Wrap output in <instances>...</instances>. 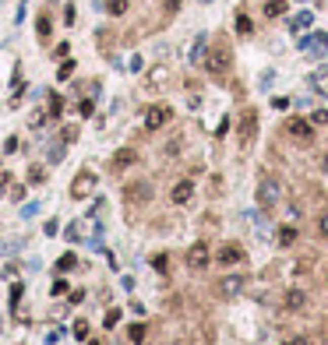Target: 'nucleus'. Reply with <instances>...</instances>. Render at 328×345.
I'll use <instances>...</instances> for the list:
<instances>
[{
  "label": "nucleus",
  "mask_w": 328,
  "mask_h": 345,
  "mask_svg": "<svg viewBox=\"0 0 328 345\" xmlns=\"http://www.w3.org/2000/svg\"><path fill=\"white\" fill-rule=\"evenodd\" d=\"M233 67V50H230V43L226 39H215V46L205 53V70L212 74V78H226Z\"/></svg>",
  "instance_id": "nucleus-1"
},
{
  "label": "nucleus",
  "mask_w": 328,
  "mask_h": 345,
  "mask_svg": "<svg viewBox=\"0 0 328 345\" xmlns=\"http://www.w3.org/2000/svg\"><path fill=\"white\" fill-rule=\"evenodd\" d=\"M279 201H282V180L272 176V173H265V176L258 180V205L261 208H275Z\"/></svg>",
  "instance_id": "nucleus-2"
},
{
  "label": "nucleus",
  "mask_w": 328,
  "mask_h": 345,
  "mask_svg": "<svg viewBox=\"0 0 328 345\" xmlns=\"http://www.w3.org/2000/svg\"><path fill=\"white\" fill-rule=\"evenodd\" d=\"M237 141H240V151H247V148H254V141H258V109H254V106H247L244 113H240V127H237Z\"/></svg>",
  "instance_id": "nucleus-3"
},
{
  "label": "nucleus",
  "mask_w": 328,
  "mask_h": 345,
  "mask_svg": "<svg viewBox=\"0 0 328 345\" xmlns=\"http://www.w3.org/2000/svg\"><path fill=\"white\" fill-rule=\"evenodd\" d=\"M184 261H187V268H191V272H205V268L212 264V250H208V243H191Z\"/></svg>",
  "instance_id": "nucleus-4"
},
{
  "label": "nucleus",
  "mask_w": 328,
  "mask_h": 345,
  "mask_svg": "<svg viewBox=\"0 0 328 345\" xmlns=\"http://www.w3.org/2000/svg\"><path fill=\"white\" fill-rule=\"evenodd\" d=\"M286 138L289 141H297V144H311L314 141V127L307 124V120H300V117H293V120H286Z\"/></svg>",
  "instance_id": "nucleus-5"
},
{
  "label": "nucleus",
  "mask_w": 328,
  "mask_h": 345,
  "mask_svg": "<svg viewBox=\"0 0 328 345\" xmlns=\"http://www.w3.org/2000/svg\"><path fill=\"white\" fill-rule=\"evenodd\" d=\"M124 201H127V205H149V201H152V183H149V180L127 183V187H124Z\"/></svg>",
  "instance_id": "nucleus-6"
},
{
  "label": "nucleus",
  "mask_w": 328,
  "mask_h": 345,
  "mask_svg": "<svg viewBox=\"0 0 328 345\" xmlns=\"http://www.w3.org/2000/svg\"><path fill=\"white\" fill-rule=\"evenodd\" d=\"M215 292H219L223 299H237V296L244 292V275H240V272L223 275V278H219V285H215Z\"/></svg>",
  "instance_id": "nucleus-7"
},
{
  "label": "nucleus",
  "mask_w": 328,
  "mask_h": 345,
  "mask_svg": "<svg viewBox=\"0 0 328 345\" xmlns=\"http://www.w3.org/2000/svg\"><path fill=\"white\" fill-rule=\"evenodd\" d=\"M95 190V173L92 169H82L78 176H75V183H71V198L75 201H82V198H88Z\"/></svg>",
  "instance_id": "nucleus-8"
},
{
  "label": "nucleus",
  "mask_w": 328,
  "mask_h": 345,
  "mask_svg": "<svg viewBox=\"0 0 328 345\" xmlns=\"http://www.w3.org/2000/svg\"><path fill=\"white\" fill-rule=\"evenodd\" d=\"M300 50L311 53V57H325V53H328V35H325V32H311V35H304V39H300Z\"/></svg>",
  "instance_id": "nucleus-9"
},
{
  "label": "nucleus",
  "mask_w": 328,
  "mask_h": 345,
  "mask_svg": "<svg viewBox=\"0 0 328 345\" xmlns=\"http://www.w3.org/2000/svg\"><path fill=\"white\" fill-rule=\"evenodd\" d=\"M169 117H173L169 106H149V109H145V131H159V127H166Z\"/></svg>",
  "instance_id": "nucleus-10"
},
{
  "label": "nucleus",
  "mask_w": 328,
  "mask_h": 345,
  "mask_svg": "<svg viewBox=\"0 0 328 345\" xmlns=\"http://www.w3.org/2000/svg\"><path fill=\"white\" fill-rule=\"evenodd\" d=\"M215 261H219L223 268H233V264H244V250H240L237 243H223V247H219V254H215Z\"/></svg>",
  "instance_id": "nucleus-11"
},
{
  "label": "nucleus",
  "mask_w": 328,
  "mask_h": 345,
  "mask_svg": "<svg viewBox=\"0 0 328 345\" xmlns=\"http://www.w3.org/2000/svg\"><path fill=\"white\" fill-rule=\"evenodd\" d=\"M191 198H194V183H191V180H176L173 190H169V201H173V205H187Z\"/></svg>",
  "instance_id": "nucleus-12"
},
{
  "label": "nucleus",
  "mask_w": 328,
  "mask_h": 345,
  "mask_svg": "<svg viewBox=\"0 0 328 345\" xmlns=\"http://www.w3.org/2000/svg\"><path fill=\"white\" fill-rule=\"evenodd\" d=\"M134 162H138V151H134V148H117L113 159H110L113 169H127V166H134Z\"/></svg>",
  "instance_id": "nucleus-13"
},
{
  "label": "nucleus",
  "mask_w": 328,
  "mask_h": 345,
  "mask_svg": "<svg viewBox=\"0 0 328 345\" xmlns=\"http://www.w3.org/2000/svg\"><path fill=\"white\" fill-rule=\"evenodd\" d=\"M304 303H307V292H304V289H289V292L282 296V306H286V310H300Z\"/></svg>",
  "instance_id": "nucleus-14"
},
{
  "label": "nucleus",
  "mask_w": 328,
  "mask_h": 345,
  "mask_svg": "<svg viewBox=\"0 0 328 345\" xmlns=\"http://www.w3.org/2000/svg\"><path fill=\"white\" fill-rule=\"evenodd\" d=\"M311 25H314V14H311V11H300V14L289 21V28H293V32H307Z\"/></svg>",
  "instance_id": "nucleus-15"
},
{
  "label": "nucleus",
  "mask_w": 328,
  "mask_h": 345,
  "mask_svg": "<svg viewBox=\"0 0 328 345\" xmlns=\"http://www.w3.org/2000/svg\"><path fill=\"white\" fill-rule=\"evenodd\" d=\"M289 0H265V18H282Z\"/></svg>",
  "instance_id": "nucleus-16"
},
{
  "label": "nucleus",
  "mask_w": 328,
  "mask_h": 345,
  "mask_svg": "<svg viewBox=\"0 0 328 345\" xmlns=\"http://www.w3.org/2000/svg\"><path fill=\"white\" fill-rule=\"evenodd\" d=\"M293 243H297V229L293 225H282L279 229V247H293Z\"/></svg>",
  "instance_id": "nucleus-17"
},
{
  "label": "nucleus",
  "mask_w": 328,
  "mask_h": 345,
  "mask_svg": "<svg viewBox=\"0 0 328 345\" xmlns=\"http://www.w3.org/2000/svg\"><path fill=\"white\" fill-rule=\"evenodd\" d=\"M50 28H53V21H50V14H39V25H35V32H39V39H43V43L50 39Z\"/></svg>",
  "instance_id": "nucleus-18"
},
{
  "label": "nucleus",
  "mask_w": 328,
  "mask_h": 345,
  "mask_svg": "<svg viewBox=\"0 0 328 345\" xmlns=\"http://www.w3.org/2000/svg\"><path fill=\"white\" fill-rule=\"evenodd\" d=\"M205 46H208V39H205V35H198V39H194V50H191V60H194V64H198V60H205Z\"/></svg>",
  "instance_id": "nucleus-19"
},
{
  "label": "nucleus",
  "mask_w": 328,
  "mask_h": 345,
  "mask_svg": "<svg viewBox=\"0 0 328 345\" xmlns=\"http://www.w3.org/2000/svg\"><path fill=\"white\" fill-rule=\"evenodd\" d=\"M60 113H64V99H60V95H50V109H46V117H53V120H57Z\"/></svg>",
  "instance_id": "nucleus-20"
},
{
  "label": "nucleus",
  "mask_w": 328,
  "mask_h": 345,
  "mask_svg": "<svg viewBox=\"0 0 328 345\" xmlns=\"http://www.w3.org/2000/svg\"><path fill=\"white\" fill-rule=\"evenodd\" d=\"M127 338H131L134 345L145 342V324H131V328H127Z\"/></svg>",
  "instance_id": "nucleus-21"
},
{
  "label": "nucleus",
  "mask_w": 328,
  "mask_h": 345,
  "mask_svg": "<svg viewBox=\"0 0 328 345\" xmlns=\"http://www.w3.org/2000/svg\"><path fill=\"white\" fill-rule=\"evenodd\" d=\"M237 32H240V35H250V32H254V25H250L247 14H237Z\"/></svg>",
  "instance_id": "nucleus-22"
},
{
  "label": "nucleus",
  "mask_w": 328,
  "mask_h": 345,
  "mask_svg": "<svg viewBox=\"0 0 328 345\" xmlns=\"http://www.w3.org/2000/svg\"><path fill=\"white\" fill-rule=\"evenodd\" d=\"M106 11L110 14H124L127 11V0H106Z\"/></svg>",
  "instance_id": "nucleus-23"
},
{
  "label": "nucleus",
  "mask_w": 328,
  "mask_h": 345,
  "mask_svg": "<svg viewBox=\"0 0 328 345\" xmlns=\"http://www.w3.org/2000/svg\"><path fill=\"white\" fill-rule=\"evenodd\" d=\"M28 180H32V183H43V180H46V169H43V166H32V169H28Z\"/></svg>",
  "instance_id": "nucleus-24"
},
{
  "label": "nucleus",
  "mask_w": 328,
  "mask_h": 345,
  "mask_svg": "<svg viewBox=\"0 0 328 345\" xmlns=\"http://www.w3.org/2000/svg\"><path fill=\"white\" fill-rule=\"evenodd\" d=\"M75 264H78V257H75V254H64V257H60V264H57V268H60V272H71V268H75Z\"/></svg>",
  "instance_id": "nucleus-25"
},
{
  "label": "nucleus",
  "mask_w": 328,
  "mask_h": 345,
  "mask_svg": "<svg viewBox=\"0 0 328 345\" xmlns=\"http://www.w3.org/2000/svg\"><path fill=\"white\" fill-rule=\"evenodd\" d=\"M32 215H39V201H28V205H21V218H32Z\"/></svg>",
  "instance_id": "nucleus-26"
},
{
  "label": "nucleus",
  "mask_w": 328,
  "mask_h": 345,
  "mask_svg": "<svg viewBox=\"0 0 328 345\" xmlns=\"http://www.w3.org/2000/svg\"><path fill=\"white\" fill-rule=\"evenodd\" d=\"M163 81H166V67H156L149 74V85H163Z\"/></svg>",
  "instance_id": "nucleus-27"
},
{
  "label": "nucleus",
  "mask_w": 328,
  "mask_h": 345,
  "mask_svg": "<svg viewBox=\"0 0 328 345\" xmlns=\"http://www.w3.org/2000/svg\"><path fill=\"white\" fill-rule=\"evenodd\" d=\"M311 124H318V127H328V109H318V113L311 117Z\"/></svg>",
  "instance_id": "nucleus-28"
},
{
  "label": "nucleus",
  "mask_w": 328,
  "mask_h": 345,
  "mask_svg": "<svg viewBox=\"0 0 328 345\" xmlns=\"http://www.w3.org/2000/svg\"><path fill=\"white\" fill-rule=\"evenodd\" d=\"M75 338H88V321H78V324H75Z\"/></svg>",
  "instance_id": "nucleus-29"
},
{
  "label": "nucleus",
  "mask_w": 328,
  "mask_h": 345,
  "mask_svg": "<svg viewBox=\"0 0 328 345\" xmlns=\"http://www.w3.org/2000/svg\"><path fill=\"white\" fill-rule=\"evenodd\" d=\"M318 233L328 240V211H321V215H318Z\"/></svg>",
  "instance_id": "nucleus-30"
},
{
  "label": "nucleus",
  "mask_w": 328,
  "mask_h": 345,
  "mask_svg": "<svg viewBox=\"0 0 328 345\" xmlns=\"http://www.w3.org/2000/svg\"><path fill=\"white\" fill-rule=\"evenodd\" d=\"M152 268H156V272H166V268H169V261H166V254H159V257H152Z\"/></svg>",
  "instance_id": "nucleus-31"
},
{
  "label": "nucleus",
  "mask_w": 328,
  "mask_h": 345,
  "mask_svg": "<svg viewBox=\"0 0 328 345\" xmlns=\"http://www.w3.org/2000/svg\"><path fill=\"white\" fill-rule=\"evenodd\" d=\"M60 159H64V144H53L50 148V162H60Z\"/></svg>",
  "instance_id": "nucleus-32"
},
{
  "label": "nucleus",
  "mask_w": 328,
  "mask_h": 345,
  "mask_svg": "<svg viewBox=\"0 0 328 345\" xmlns=\"http://www.w3.org/2000/svg\"><path fill=\"white\" fill-rule=\"evenodd\" d=\"M18 299H21V282L11 285V306H18Z\"/></svg>",
  "instance_id": "nucleus-33"
},
{
  "label": "nucleus",
  "mask_w": 328,
  "mask_h": 345,
  "mask_svg": "<svg viewBox=\"0 0 328 345\" xmlns=\"http://www.w3.org/2000/svg\"><path fill=\"white\" fill-rule=\"evenodd\" d=\"M117 324H120V310H110L106 314V328H117Z\"/></svg>",
  "instance_id": "nucleus-34"
},
{
  "label": "nucleus",
  "mask_w": 328,
  "mask_h": 345,
  "mask_svg": "<svg viewBox=\"0 0 328 345\" xmlns=\"http://www.w3.org/2000/svg\"><path fill=\"white\" fill-rule=\"evenodd\" d=\"M64 25H75V4L64 7Z\"/></svg>",
  "instance_id": "nucleus-35"
},
{
  "label": "nucleus",
  "mask_w": 328,
  "mask_h": 345,
  "mask_svg": "<svg viewBox=\"0 0 328 345\" xmlns=\"http://www.w3.org/2000/svg\"><path fill=\"white\" fill-rule=\"evenodd\" d=\"M60 338H64V328H57V331H50V335H46V342H50V345H57Z\"/></svg>",
  "instance_id": "nucleus-36"
},
{
  "label": "nucleus",
  "mask_w": 328,
  "mask_h": 345,
  "mask_svg": "<svg viewBox=\"0 0 328 345\" xmlns=\"http://www.w3.org/2000/svg\"><path fill=\"white\" fill-rule=\"evenodd\" d=\"M75 138H78V127H64V144H71Z\"/></svg>",
  "instance_id": "nucleus-37"
},
{
  "label": "nucleus",
  "mask_w": 328,
  "mask_h": 345,
  "mask_svg": "<svg viewBox=\"0 0 328 345\" xmlns=\"http://www.w3.org/2000/svg\"><path fill=\"white\" fill-rule=\"evenodd\" d=\"M71 70H75V60H64L60 64V78H71Z\"/></svg>",
  "instance_id": "nucleus-38"
},
{
  "label": "nucleus",
  "mask_w": 328,
  "mask_h": 345,
  "mask_svg": "<svg viewBox=\"0 0 328 345\" xmlns=\"http://www.w3.org/2000/svg\"><path fill=\"white\" fill-rule=\"evenodd\" d=\"M282 345H311V342H307L304 335H293V338H286V342H282Z\"/></svg>",
  "instance_id": "nucleus-39"
},
{
  "label": "nucleus",
  "mask_w": 328,
  "mask_h": 345,
  "mask_svg": "<svg viewBox=\"0 0 328 345\" xmlns=\"http://www.w3.org/2000/svg\"><path fill=\"white\" fill-rule=\"evenodd\" d=\"M78 113H82V117H92V102H88V99H82V106H78Z\"/></svg>",
  "instance_id": "nucleus-40"
},
{
  "label": "nucleus",
  "mask_w": 328,
  "mask_h": 345,
  "mask_svg": "<svg viewBox=\"0 0 328 345\" xmlns=\"http://www.w3.org/2000/svg\"><path fill=\"white\" fill-rule=\"evenodd\" d=\"M78 236H82V225H78V222H75V225H71V229H67V240H78Z\"/></svg>",
  "instance_id": "nucleus-41"
},
{
  "label": "nucleus",
  "mask_w": 328,
  "mask_h": 345,
  "mask_svg": "<svg viewBox=\"0 0 328 345\" xmlns=\"http://www.w3.org/2000/svg\"><path fill=\"white\" fill-rule=\"evenodd\" d=\"M57 292H67V282H64V278H57V282H53V296H57Z\"/></svg>",
  "instance_id": "nucleus-42"
},
{
  "label": "nucleus",
  "mask_w": 328,
  "mask_h": 345,
  "mask_svg": "<svg viewBox=\"0 0 328 345\" xmlns=\"http://www.w3.org/2000/svg\"><path fill=\"white\" fill-rule=\"evenodd\" d=\"M7 183H11V176H7V173H0V190H4Z\"/></svg>",
  "instance_id": "nucleus-43"
},
{
  "label": "nucleus",
  "mask_w": 328,
  "mask_h": 345,
  "mask_svg": "<svg viewBox=\"0 0 328 345\" xmlns=\"http://www.w3.org/2000/svg\"><path fill=\"white\" fill-rule=\"evenodd\" d=\"M318 162H321V173H328V155H321Z\"/></svg>",
  "instance_id": "nucleus-44"
},
{
  "label": "nucleus",
  "mask_w": 328,
  "mask_h": 345,
  "mask_svg": "<svg viewBox=\"0 0 328 345\" xmlns=\"http://www.w3.org/2000/svg\"><path fill=\"white\" fill-rule=\"evenodd\" d=\"M88 345H102V342H95V338H92V342H88Z\"/></svg>",
  "instance_id": "nucleus-45"
}]
</instances>
